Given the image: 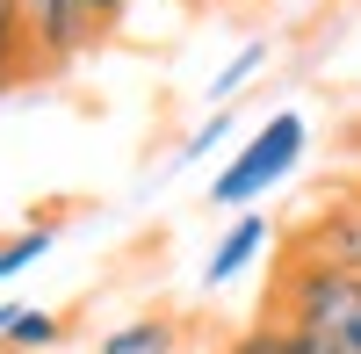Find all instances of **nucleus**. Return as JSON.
Listing matches in <instances>:
<instances>
[{
  "label": "nucleus",
  "instance_id": "1",
  "mask_svg": "<svg viewBox=\"0 0 361 354\" xmlns=\"http://www.w3.org/2000/svg\"><path fill=\"white\" fill-rule=\"evenodd\" d=\"M282 318H289V326L304 333L318 354H361V275L289 253V275H282Z\"/></svg>",
  "mask_w": 361,
  "mask_h": 354
},
{
  "label": "nucleus",
  "instance_id": "5",
  "mask_svg": "<svg viewBox=\"0 0 361 354\" xmlns=\"http://www.w3.org/2000/svg\"><path fill=\"white\" fill-rule=\"evenodd\" d=\"M267 231H275V224H267L260 210H238V217L224 224V239H217V253L202 260V289H224L231 275H246L253 260L267 253Z\"/></svg>",
  "mask_w": 361,
  "mask_h": 354
},
{
  "label": "nucleus",
  "instance_id": "7",
  "mask_svg": "<svg viewBox=\"0 0 361 354\" xmlns=\"http://www.w3.org/2000/svg\"><path fill=\"white\" fill-rule=\"evenodd\" d=\"M224 354H318V347H311V340H304V333H296L289 318L275 311V318H260V326H246Z\"/></svg>",
  "mask_w": 361,
  "mask_h": 354
},
{
  "label": "nucleus",
  "instance_id": "8",
  "mask_svg": "<svg viewBox=\"0 0 361 354\" xmlns=\"http://www.w3.org/2000/svg\"><path fill=\"white\" fill-rule=\"evenodd\" d=\"M173 347V333L159 326V318H137V326H116L109 340H102V354H166Z\"/></svg>",
  "mask_w": 361,
  "mask_h": 354
},
{
  "label": "nucleus",
  "instance_id": "2",
  "mask_svg": "<svg viewBox=\"0 0 361 354\" xmlns=\"http://www.w3.org/2000/svg\"><path fill=\"white\" fill-rule=\"evenodd\" d=\"M304 145H311V123H304L296 109H275V116H267V123L224 159V173L209 181V202H217V210H253L282 173L304 166Z\"/></svg>",
  "mask_w": 361,
  "mask_h": 354
},
{
  "label": "nucleus",
  "instance_id": "14",
  "mask_svg": "<svg viewBox=\"0 0 361 354\" xmlns=\"http://www.w3.org/2000/svg\"><path fill=\"white\" fill-rule=\"evenodd\" d=\"M8 326H15V304H0V340H8Z\"/></svg>",
  "mask_w": 361,
  "mask_h": 354
},
{
  "label": "nucleus",
  "instance_id": "10",
  "mask_svg": "<svg viewBox=\"0 0 361 354\" xmlns=\"http://www.w3.org/2000/svg\"><path fill=\"white\" fill-rule=\"evenodd\" d=\"M44 253H51V231H22V239H8V246H0V282L22 275L29 260H44Z\"/></svg>",
  "mask_w": 361,
  "mask_h": 354
},
{
  "label": "nucleus",
  "instance_id": "9",
  "mask_svg": "<svg viewBox=\"0 0 361 354\" xmlns=\"http://www.w3.org/2000/svg\"><path fill=\"white\" fill-rule=\"evenodd\" d=\"M260 66H267V44H246V51H238V58H231V66H224L217 80H209V102L224 109V102H231V94H238V87H246Z\"/></svg>",
  "mask_w": 361,
  "mask_h": 354
},
{
  "label": "nucleus",
  "instance_id": "3",
  "mask_svg": "<svg viewBox=\"0 0 361 354\" xmlns=\"http://www.w3.org/2000/svg\"><path fill=\"white\" fill-rule=\"evenodd\" d=\"M22 15H29V37H37V58H44V66H66V58H80L87 37H94L87 0H22Z\"/></svg>",
  "mask_w": 361,
  "mask_h": 354
},
{
  "label": "nucleus",
  "instance_id": "6",
  "mask_svg": "<svg viewBox=\"0 0 361 354\" xmlns=\"http://www.w3.org/2000/svg\"><path fill=\"white\" fill-rule=\"evenodd\" d=\"M37 66H44V58H37V37H29L22 0H0V94H8V87H22Z\"/></svg>",
  "mask_w": 361,
  "mask_h": 354
},
{
  "label": "nucleus",
  "instance_id": "13",
  "mask_svg": "<svg viewBox=\"0 0 361 354\" xmlns=\"http://www.w3.org/2000/svg\"><path fill=\"white\" fill-rule=\"evenodd\" d=\"M123 8H130V0H87V15H94V29H109V22L123 15Z\"/></svg>",
  "mask_w": 361,
  "mask_h": 354
},
{
  "label": "nucleus",
  "instance_id": "12",
  "mask_svg": "<svg viewBox=\"0 0 361 354\" xmlns=\"http://www.w3.org/2000/svg\"><path fill=\"white\" fill-rule=\"evenodd\" d=\"M224 130H231V116H209V123H202V130H195L188 145H180V159H202V152H209V145H217Z\"/></svg>",
  "mask_w": 361,
  "mask_h": 354
},
{
  "label": "nucleus",
  "instance_id": "4",
  "mask_svg": "<svg viewBox=\"0 0 361 354\" xmlns=\"http://www.w3.org/2000/svg\"><path fill=\"white\" fill-rule=\"evenodd\" d=\"M296 253L304 260H325V268H347V275H361V195H347V202H333L304 239H296Z\"/></svg>",
  "mask_w": 361,
  "mask_h": 354
},
{
  "label": "nucleus",
  "instance_id": "11",
  "mask_svg": "<svg viewBox=\"0 0 361 354\" xmlns=\"http://www.w3.org/2000/svg\"><path fill=\"white\" fill-rule=\"evenodd\" d=\"M51 340H58V318H51V311H15L8 347H51Z\"/></svg>",
  "mask_w": 361,
  "mask_h": 354
}]
</instances>
